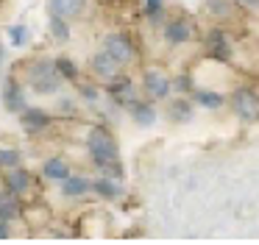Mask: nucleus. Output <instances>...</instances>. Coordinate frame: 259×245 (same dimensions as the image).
<instances>
[{
    "label": "nucleus",
    "instance_id": "obj_9",
    "mask_svg": "<svg viewBox=\"0 0 259 245\" xmlns=\"http://www.w3.org/2000/svg\"><path fill=\"white\" fill-rule=\"evenodd\" d=\"M0 100H3V109L12 111V114H20V111L28 106V87H25V81L17 75V72H12V75L3 78Z\"/></svg>",
    "mask_w": 259,
    "mask_h": 245
},
{
    "label": "nucleus",
    "instance_id": "obj_21",
    "mask_svg": "<svg viewBox=\"0 0 259 245\" xmlns=\"http://www.w3.org/2000/svg\"><path fill=\"white\" fill-rule=\"evenodd\" d=\"M192 100H195V106H201V109H223L226 103H229V98H226L223 92H214V89H195L192 92Z\"/></svg>",
    "mask_w": 259,
    "mask_h": 245
},
{
    "label": "nucleus",
    "instance_id": "obj_31",
    "mask_svg": "<svg viewBox=\"0 0 259 245\" xmlns=\"http://www.w3.org/2000/svg\"><path fill=\"white\" fill-rule=\"evenodd\" d=\"M0 67H3V48H0Z\"/></svg>",
    "mask_w": 259,
    "mask_h": 245
},
{
    "label": "nucleus",
    "instance_id": "obj_22",
    "mask_svg": "<svg viewBox=\"0 0 259 245\" xmlns=\"http://www.w3.org/2000/svg\"><path fill=\"white\" fill-rule=\"evenodd\" d=\"M70 22L67 17H59V14H51L48 17V36H51V42H70Z\"/></svg>",
    "mask_w": 259,
    "mask_h": 245
},
{
    "label": "nucleus",
    "instance_id": "obj_6",
    "mask_svg": "<svg viewBox=\"0 0 259 245\" xmlns=\"http://www.w3.org/2000/svg\"><path fill=\"white\" fill-rule=\"evenodd\" d=\"M103 50H106L109 56H114L125 70L140 61V50H137L134 36H131L128 31H120V28H114V31H109L106 36H103Z\"/></svg>",
    "mask_w": 259,
    "mask_h": 245
},
{
    "label": "nucleus",
    "instance_id": "obj_10",
    "mask_svg": "<svg viewBox=\"0 0 259 245\" xmlns=\"http://www.w3.org/2000/svg\"><path fill=\"white\" fill-rule=\"evenodd\" d=\"M203 48H206L209 59H218V61H229L231 53H234V42H231L229 31L223 25H212L203 33Z\"/></svg>",
    "mask_w": 259,
    "mask_h": 245
},
{
    "label": "nucleus",
    "instance_id": "obj_14",
    "mask_svg": "<svg viewBox=\"0 0 259 245\" xmlns=\"http://www.w3.org/2000/svg\"><path fill=\"white\" fill-rule=\"evenodd\" d=\"M23 212H25V200L20 198V195H14L9 187L0 184V220L17 223L20 217H23Z\"/></svg>",
    "mask_w": 259,
    "mask_h": 245
},
{
    "label": "nucleus",
    "instance_id": "obj_7",
    "mask_svg": "<svg viewBox=\"0 0 259 245\" xmlns=\"http://www.w3.org/2000/svg\"><path fill=\"white\" fill-rule=\"evenodd\" d=\"M0 184L9 187L14 195H20L23 200L34 198V195L39 192V181H36V176L28 170V167H23V165L9 167V170H0Z\"/></svg>",
    "mask_w": 259,
    "mask_h": 245
},
{
    "label": "nucleus",
    "instance_id": "obj_19",
    "mask_svg": "<svg viewBox=\"0 0 259 245\" xmlns=\"http://www.w3.org/2000/svg\"><path fill=\"white\" fill-rule=\"evenodd\" d=\"M70 173H73V167H70V161L64 156H48L42 161V178H48L53 184H62Z\"/></svg>",
    "mask_w": 259,
    "mask_h": 245
},
{
    "label": "nucleus",
    "instance_id": "obj_20",
    "mask_svg": "<svg viewBox=\"0 0 259 245\" xmlns=\"http://www.w3.org/2000/svg\"><path fill=\"white\" fill-rule=\"evenodd\" d=\"M203 9H206V14L214 17L218 22H229V20H234L240 6H237V0H203Z\"/></svg>",
    "mask_w": 259,
    "mask_h": 245
},
{
    "label": "nucleus",
    "instance_id": "obj_13",
    "mask_svg": "<svg viewBox=\"0 0 259 245\" xmlns=\"http://www.w3.org/2000/svg\"><path fill=\"white\" fill-rule=\"evenodd\" d=\"M164 114H167V120L176 123V126L190 123L192 114H195V100H192V95H170L167 106H164Z\"/></svg>",
    "mask_w": 259,
    "mask_h": 245
},
{
    "label": "nucleus",
    "instance_id": "obj_16",
    "mask_svg": "<svg viewBox=\"0 0 259 245\" xmlns=\"http://www.w3.org/2000/svg\"><path fill=\"white\" fill-rule=\"evenodd\" d=\"M128 114L134 117L137 126L151 128L153 123L159 120V106H156V100H151V98H145V95H142V98H140V100H137V103L128 109Z\"/></svg>",
    "mask_w": 259,
    "mask_h": 245
},
{
    "label": "nucleus",
    "instance_id": "obj_23",
    "mask_svg": "<svg viewBox=\"0 0 259 245\" xmlns=\"http://www.w3.org/2000/svg\"><path fill=\"white\" fill-rule=\"evenodd\" d=\"M56 70H59V75L64 78V81H70V84H75L81 78V70H78V64H75L70 56H56Z\"/></svg>",
    "mask_w": 259,
    "mask_h": 245
},
{
    "label": "nucleus",
    "instance_id": "obj_11",
    "mask_svg": "<svg viewBox=\"0 0 259 245\" xmlns=\"http://www.w3.org/2000/svg\"><path fill=\"white\" fill-rule=\"evenodd\" d=\"M123 72H125V67L120 64L114 56H109L103 48L90 59V78H95L98 84H109V81H114V78H120Z\"/></svg>",
    "mask_w": 259,
    "mask_h": 245
},
{
    "label": "nucleus",
    "instance_id": "obj_12",
    "mask_svg": "<svg viewBox=\"0 0 259 245\" xmlns=\"http://www.w3.org/2000/svg\"><path fill=\"white\" fill-rule=\"evenodd\" d=\"M17 117H20L23 131L31 134V137H42V134H48L53 128V114L48 109H42V106H31L28 103Z\"/></svg>",
    "mask_w": 259,
    "mask_h": 245
},
{
    "label": "nucleus",
    "instance_id": "obj_26",
    "mask_svg": "<svg viewBox=\"0 0 259 245\" xmlns=\"http://www.w3.org/2000/svg\"><path fill=\"white\" fill-rule=\"evenodd\" d=\"M9 42L14 45V48H25V45L31 42V31L25 25H9Z\"/></svg>",
    "mask_w": 259,
    "mask_h": 245
},
{
    "label": "nucleus",
    "instance_id": "obj_4",
    "mask_svg": "<svg viewBox=\"0 0 259 245\" xmlns=\"http://www.w3.org/2000/svg\"><path fill=\"white\" fill-rule=\"evenodd\" d=\"M159 31H162L164 45H170V48H184V45H190L192 39H195L198 25H195V20L187 17V14H167V17H162Z\"/></svg>",
    "mask_w": 259,
    "mask_h": 245
},
{
    "label": "nucleus",
    "instance_id": "obj_30",
    "mask_svg": "<svg viewBox=\"0 0 259 245\" xmlns=\"http://www.w3.org/2000/svg\"><path fill=\"white\" fill-rule=\"evenodd\" d=\"M237 3H256V0H237Z\"/></svg>",
    "mask_w": 259,
    "mask_h": 245
},
{
    "label": "nucleus",
    "instance_id": "obj_2",
    "mask_svg": "<svg viewBox=\"0 0 259 245\" xmlns=\"http://www.w3.org/2000/svg\"><path fill=\"white\" fill-rule=\"evenodd\" d=\"M17 70H20L17 75L25 81V87L34 95H39V98H53V95H59V89H62V84H64V78L59 75V70H56V61L45 59V56L20 61Z\"/></svg>",
    "mask_w": 259,
    "mask_h": 245
},
{
    "label": "nucleus",
    "instance_id": "obj_3",
    "mask_svg": "<svg viewBox=\"0 0 259 245\" xmlns=\"http://www.w3.org/2000/svg\"><path fill=\"white\" fill-rule=\"evenodd\" d=\"M137 81H140V87H142V95L151 98V100H156V103H159V100H167L170 95H176L170 72L164 70V67H159V64L142 67Z\"/></svg>",
    "mask_w": 259,
    "mask_h": 245
},
{
    "label": "nucleus",
    "instance_id": "obj_25",
    "mask_svg": "<svg viewBox=\"0 0 259 245\" xmlns=\"http://www.w3.org/2000/svg\"><path fill=\"white\" fill-rule=\"evenodd\" d=\"M23 165V150L20 148H0V170Z\"/></svg>",
    "mask_w": 259,
    "mask_h": 245
},
{
    "label": "nucleus",
    "instance_id": "obj_24",
    "mask_svg": "<svg viewBox=\"0 0 259 245\" xmlns=\"http://www.w3.org/2000/svg\"><path fill=\"white\" fill-rule=\"evenodd\" d=\"M164 6H167V0H142V14L151 22H159L164 17Z\"/></svg>",
    "mask_w": 259,
    "mask_h": 245
},
{
    "label": "nucleus",
    "instance_id": "obj_17",
    "mask_svg": "<svg viewBox=\"0 0 259 245\" xmlns=\"http://www.w3.org/2000/svg\"><path fill=\"white\" fill-rule=\"evenodd\" d=\"M90 9V0H48V11L67 20H81Z\"/></svg>",
    "mask_w": 259,
    "mask_h": 245
},
{
    "label": "nucleus",
    "instance_id": "obj_18",
    "mask_svg": "<svg viewBox=\"0 0 259 245\" xmlns=\"http://www.w3.org/2000/svg\"><path fill=\"white\" fill-rule=\"evenodd\" d=\"M92 195H98V198H103V200H117L120 195H123V181L98 173V176L92 178Z\"/></svg>",
    "mask_w": 259,
    "mask_h": 245
},
{
    "label": "nucleus",
    "instance_id": "obj_5",
    "mask_svg": "<svg viewBox=\"0 0 259 245\" xmlns=\"http://www.w3.org/2000/svg\"><path fill=\"white\" fill-rule=\"evenodd\" d=\"M229 106H231V114L240 123H259V89L256 87L242 84V87L231 89Z\"/></svg>",
    "mask_w": 259,
    "mask_h": 245
},
{
    "label": "nucleus",
    "instance_id": "obj_15",
    "mask_svg": "<svg viewBox=\"0 0 259 245\" xmlns=\"http://www.w3.org/2000/svg\"><path fill=\"white\" fill-rule=\"evenodd\" d=\"M59 187H62V195H64V198L81 200V198H87V195L92 192V178H87L84 173H70V176L64 178Z\"/></svg>",
    "mask_w": 259,
    "mask_h": 245
},
{
    "label": "nucleus",
    "instance_id": "obj_27",
    "mask_svg": "<svg viewBox=\"0 0 259 245\" xmlns=\"http://www.w3.org/2000/svg\"><path fill=\"white\" fill-rule=\"evenodd\" d=\"M173 89H176V95H192V92H195L190 75H176L173 78Z\"/></svg>",
    "mask_w": 259,
    "mask_h": 245
},
{
    "label": "nucleus",
    "instance_id": "obj_29",
    "mask_svg": "<svg viewBox=\"0 0 259 245\" xmlns=\"http://www.w3.org/2000/svg\"><path fill=\"white\" fill-rule=\"evenodd\" d=\"M14 234V223L12 220H0V239H9Z\"/></svg>",
    "mask_w": 259,
    "mask_h": 245
},
{
    "label": "nucleus",
    "instance_id": "obj_28",
    "mask_svg": "<svg viewBox=\"0 0 259 245\" xmlns=\"http://www.w3.org/2000/svg\"><path fill=\"white\" fill-rule=\"evenodd\" d=\"M59 109L67 111V114H75V111H78V100H75V98H67V95H64V98H59Z\"/></svg>",
    "mask_w": 259,
    "mask_h": 245
},
{
    "label": "nucleus",
    "instance_id": "obj_1",
    "mask_svg": "<svg viewBox=\"0 0 259 245\" xmlns=\"http://www.w3.org/2000/svg\"><path fill=\"white\" fill-rule=\"evenodd\" d=\"M87 153H90V161L95 165V170L101 176H112V178H125L123 170V159H120V148H117V139H114L112 128L98 123V126L90 128L87 134Z\"/></svg>",
    "mask_w": 259,
    "mask_h": 245
},
{
    "label": "nucleus",
    "instance_id": "obj_8",
    "mask_svg": "<svg viewBox=\"0 0 259 245\" xmlns=\"http://www.w3.org/2000/svg\"><path fill=\"white\" fill-rule=\"evenodd\" d=\"M103 89H106L109 100H112L114 106H123L125 111H128L131 106H134L137 100L142 98V87H140V81H137V78H131L128 72H123L120 78H114V81L103 84Z\"/></svg>",
    "mask_w": 259,
    "mask_h": 245
}]
</instances>
